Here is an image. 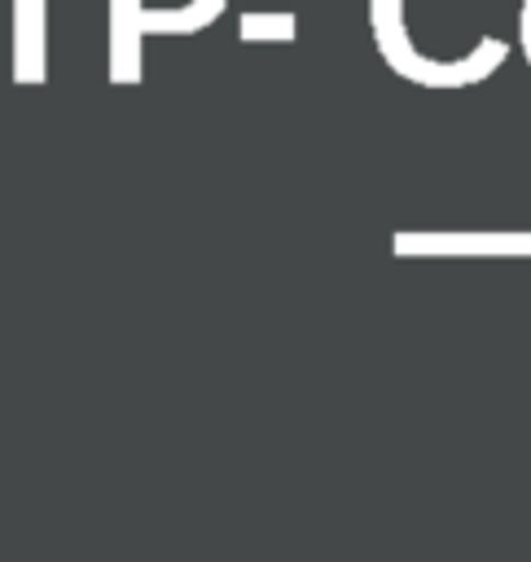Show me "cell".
Wrapping results in <instances>:
<instances>
[{
  "mask_svg": "<svg viewBox=\"0 0 531 562\" xmlns=\"http://www.w3.org/2000/svg\"><path fill=\"white\" fill-rule=\"evenodd\" d=\"M518 35H522V57L531 61V0H522V13H518Z\"/></svg>",
  "mask_w": 531,
  "mask_h": 562,
  "instance_id": "obj_3",
  "label": "cell"
},
{
  "mask_svg": "<svg viewBox=\"0 0 531 562\" xmlns=\"http://www.w3.org/2000/svg\"><path fill=\"white\" fill-rule=\"evenodd\" d=\"M241 40H294V18L290 13H246Z\"/></svg>",
  "mask_w": 531,
  "mask_h": 562,
  "instance_id": "obj_2",
  "label": "cell"
},
{
  "mask_svg": "<svg viewBox=\"0 0 531 562\" xmlns=\"http://www.w3.org/2000/svg\"><path fill=\"white\" fill-rule=\"evenodd\" d=\"M44 0H13V79L39 83L48 75V44H44Z\"/></svg>",
  "mask_w": 531,
  "mask_h": 562,
  "instance_id": "obj_1",
  "label": "cell"
}]
</instances>
